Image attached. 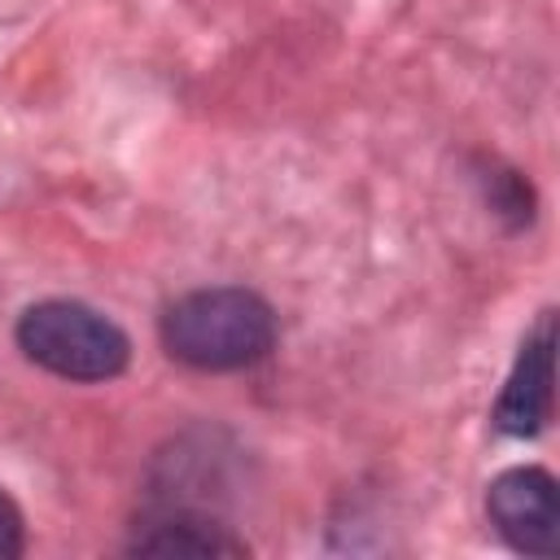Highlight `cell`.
<instances>
[{"label": "cell", "mask_w": 560, "mask_h": 560, "mask_svg": "<svg viewBox=\"0 0 560 560\" xmlns=\"http://www.w3.org/2000/svg\"><path fill=\"white\" fill-rule=\"evenodd\" d=\"M551 315L538 324V332L525 341L508 385H503V398L494 407V420L503 433L512 438H525V433H538L547 411H551Z\"/></svg>", "instance_id": "277c9868"}, {"label": "cell", "mask_w": 560, "mask_h": 560, "mask_svg": "<svg viewBox=\"0 0 560 560\" xmlns=\"http://www.w3.org/2000/svg\"><path fill=\"white\" fill-rule=\"evenodd\" d=\"M271 306L249 289H197L162 315V346L201 372L249 368L271 350Z\"/></svg>", "instance_id": "6da1fadb"}, {"label": "cell", "mask_w": 560, "mask_h": 560, "mask_svg": "<svg viewBox=\"0 0 560 560\" xmlns=\"http://www.w3.org/2000/svg\"><path fill=\"white\" fill-rule=\"evenodd\" d=\"M131 551H140V556H245L249 547L214 521L171 516V521H158L144 534H136Z\"/></svg>", "instance_id": "5b68a950"}, {"label": "cell", "mask_w": 560, "mask_h": 560, "mask_svg": "<svg viewBox=\"0 0 560 560\" xmlns=\"http://www.w3.org/2000/svg\"><path fill=\"white\" fill-rule=\"evenodd\" d=\"M13 556H22V512L0 490V560H13Z\"/></svg>", "instance_id": "8992f818"}, {"label": "cell", "mask_w": 560, "mask_h": 560, "mask_svg": "<svg viewBox=\"0 0 560 560\" xmlns=\"http://www.w3.org/2000/svg\"><path fill=\"white\" fill-rule=\"evenodd\" d=\"M490 525L503 534L508 547L525 556H556L560 551V494L551 472L542 468H508L490 481L486 494Z\"/></svg>", "instance_id": "3957f363"}, {"label": "cell", "mask_w": 560, "mask_h": 560, "mask_svg": "<svg viewBox=\"0 0 560 560\" xmlns=\"http://www.w3.org/2000/svg\"><path fill=\"white\" fill-rule=\"evenodd\" d=\"M18 346L31 363L66 381H109L127 368V337L114 319L83 302H39L18 319Z\"/></svg>", "instance_id": "7a4b0ae2"}]
</instances>
